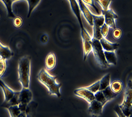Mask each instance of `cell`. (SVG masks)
I'll return each mask as SVG.
<instances>
[{
	"label": "cell",
	"instance_id": "cell-1",
	"mask_svg": "<svg viewBox=\"0 0 132 117\" xmlns=\"http://www.w3.org/2000/svg\"><path fill=\"white\" fill-rule=\"evenodd\" d=\"M37 78L39 81L47 88L50 95L56 96L58 98L61 97L62 84L57 82L56 76L51 75L47 70L43 68L39 72Z\"/></svg>",
	"mask_w": 132,
	"mask_h": 117
},
{
	"label": "cell",
	"instance_id": "cell-2",
	"mask_svg": "<svg viewBox=\"0 0 132 117\" xmlns=\"http://www.w3.org/2000/svg\"><path fill=\"white\" fill-rule=\"evenodd\" d=\"M31 59L29 56L22 57L18 63V80L23 88H29L30 85Z\"/></svg>",
	"mask_w": 132,
	"mask_h": 117
},
{
	"label": "cell",
	"instance_id": "cell-3",
	"mask_svg": "<svg viewBox=\"0 0 132 117\" xmlns=\"http://www.w3.org/2000/svg\"><path fill=\"white\" fill-rule=\"evenodd\" d=\"M0 86L3 90L5 96V100L2 106L6 108L10 106L19 104V91H15L11 89L0 77Z\"/></svg>",
	"mask_w": 132,
	"mask_h": 117
},
{
	"label": "cell",
	"instance_id": "cell-4",
	"mask_svg": "<svg viewBox=\"0 0 132 117\" xmlns=\"http://www.w3.org/2000/svg\"><path fill=\"white\" fill-rule=\"evenodd\" d=\"M33 95L30 89L23 88L19 91L18 106L22 112L21 117H27L28 106L32 99Z\"/></svg>",
	"mask_w": 132,
	"mask_h": 117
},
{
	"label": "cell",
	"instance_id": "cell-5",
	"mask_svg": "<svg viewBox=\"0 0 132 117\" xmlns=\"http://www.w3.org/2000/svg\"><path fill=\"white\" fill-rule=\"evenodd\" d=\"M132 82L129 81L126 89L122 103L119 105L126 117H131L132 111Z\"/></svg>",
	"mask_w": 132,
	"mask_h": 117
},
{
	"label": "cell",
	"instance_id": "cell-6",
	"mask_svg": "<svg viewBox=\"0 0 132 117\" xmlns=\"http://www.w3.org/2000/svg\"><path fill=\"white\" fill-rule=\"evenodd\" d=\"M93 50L94 58L97 63L103 68H106L109 65L106 60L104 55V50L101 46L100 41L92 38Z\"/></svg>",
	"mask_w": 132,
	"mask_h": 117
},
{
	"label": "cell",
	"instance_id": "cell-7",
	"mask_svg": "<svg viewBox=\"0 0 132 117\" xmlns=\"http://www.w3.org/2000/svg\"><path fill=\"white\" fill-rule=\"evenodd\" d=\"M81 34L83 42L84 61H85L93 50L92 38L84 28L81 29Z\"/></svg>",
	"mask_w": 132,
	"mask_h": 117
},
{
	"label": "cell",
	"instance_id": "cell-8",
	"mask_svg": "<svg viewBox=\"0 0 132 117\" xmlns=\"http://www.w3.org/2000/svg\"><path fill=\"white\" fill-rule=\"evenodd\" d=\"M93 36L92 38L100 40L102 38L100 33V28L101 26L105 23L104 16L102 14L99 16L93 14Z\"/></svg>",
	"mask_w": 132,
	"mask_h": 117
},
{
	"label": "cell",
	"instance_id": "cell-9",
	"mask_svg": "<svg viewBox=\"0 0 132 117\" xmlns=\"http://www.w3.org/2000/svg\"><path fill=\"white\" fill-rule=\"evenodd\" d=\"M102 14L103 15L105 23L110 28H114L116 27V20L118 18V15L113 10L109 9L106 11H103Z\"/></svg>",
	"mask_w": 132,
	"mask_h": 117
},
{
	"label": "cell",
	"instance_id": "cell-10",
	"mask_svg": "<svg viewBox=\"0 0 132 117\" xmlns=\"http://www.w3.org/2000/svg\"><path fill=\"white\" fill-rule=\"evenodd\" d=\"M104 106L103 104L94 99L90 103L88 111L92 116L98 117L102 114Z\"/></svg>",
	"mask_w": 132,
	"mask_h": 117
},
{
	"label": "cell",
	"instance_id": "cell-11",
	"mask_svg": "<svg viewBox=\"0 0 132 117\" xmlns=\"http://www.w3.org/2000/svg\"><path fill=\"white\" fill-rule=\"evenodd\" d=\"M74 93L76 96L84 99L89 103L95 99L94 94L86 89L85 87L76 89Z\"/></svg>",
	"mask_w": 132,
	"mask_h": 117
},
{
	"label": "cell",
	"instance_id": "cell-12",
	"mask_svg": "<svg viewBox=\"0 0 132 117\" xmlns=\"http://www.w3.org/2000/svg\"><path fill=\"white\" fill-rule=\"evenodd\" d=\"M78 4L79 5L81 12L82 13L85 19L88 22V23L93 27V14L90 12V10L88 7L87 5H85V3L82 0H76Z\"/></svg>",
	"mask_w": 132,
	"mask_h": 117
},
{
	"label": "cell",
	"instance_id": "cell-13",
	"mask_svg": "<svg viewBox=\"0 0 132 117\" xmlns=\"http://www.w3.org/2000/svg\"><path fill=\"white\" fill-rule=\"evenodd\" d=\"M68 1L70 4L71 10L73 11V13L75 15L76 18L77 19V20L79 23L81 29L84 28L83 25L82 20L81 19V11L79 9V6L78 4L77 1L76 0H68Z\"/></svg>",
	"mask_w": 132,
	"mask_h": 117
},
{
	"label": "cell",
	"instance_id": "cell-14",
	"mask_svg": "<svg viewBox=\"0 0 132 117\" xmlns=\"http://www.w3.org/2000/svg\"><path fill=\"white\" fill-rule=\"evenodd\" d=\"M99 41L104 51H116L118 49V43L111 42L106 38L102 37Z\"/></svg>",
	"mask_w": 132,
	"mask_h": 117
},
{
	"label": "cell",
	"instance_id": "cell-15",
	"mask_svg": "<svg viewBox=\"0 0 132 117\" xmlns=\"http://www.w3.org/2000/svg\"><path fill=\"white\" fill-rule=\"evenodd\" d=\"M56 56L53 52H50L47 55L45 59V66L47 70H52L56 65Z\"/></svg>",
	"mask_w": 132,
	"mask_h": 117
},
{
	"label": "cell",
	"instance_id": "cell-16",
	"mask_svg": "<svg viewBox=\"0 0 132 117\" xmlns=\"http://www.w3.org/2000/svg\"><path fill=\"white\" fill-rule=\"evenodd\" d=\"M13 55V53L10 47L4 45L0 42V57L7 60L12 57Z\"/></svg>",
	"mask_w": 132,
	"mask_h": 117
},
{
	"label": "cell",
	"instance_id": "cell-17",
	"mask_svg": "<svg viewBox=\"0 0 132 117\" xmlns=\"http://www.w3.org/2000/svg\"><path fill=\"white\" fill-rule=\"evenodd\" d=\"M104 52L106 60L109 65H117L118 58L115 51H104Z\"/></svg>",
	"mask_w": 132,
	"mask_h": 117
},
{
	"label": "cell",
	"instance_id": "cell-18",
	"mask_svg": "<svg viewBox=\"0 0 132 117\" xmlns=\"http://www.w3.org/2000/svg\"><path fill=\"white\" fill-rule=\"evenodd\" d=\"M110 87L113 92L118 95L122 91L123 84L121 81L116 80L110 83Z\"/></svg>",
	"mask_w": 132,
	"mask_h": 117
},
{
	"label": "cell",
	"instance_id": "cell-19",
	"mask_svg": "<svg viewBox=\"0 0 132 117\" xmlns=\"http://www.w3.org/2000/svg\"><path fill=\"white\" fill-rule=\"evenodd\" d=\"M5 5L6 10L7 12V16L11 18H14L16 16L12 10V5L13 4V0H0Z\"/></svg>",
	"mask_w": 132,
	"mask_h": 117
},
{
	"label": "cell",
	"instance_id": "cell-20",
	"mask_svg": "<svg viewBox=\"0 0 132 117\" xmlns=\"http://www.w3.org/2000/svg\"><path fill=\"white\" fill-rule=\"evenodd\" d=\"M110 79L111 75L110 74H107L103 76V77L99 80L100 82V88L99 90L102 91L105 89L110 84Z\"/></svg>",
	"mask_w": 132,
	"mask_h": 117
},
{
	"label": "cell",
	"instance_id": "cell-21",
	"mask_svg": "<svg viewBox=\"0 0 132 117\" xmlns=\"http://www.w3.org/2000/svg\"><path fill=\"white\" fill-rule=\"evenodd\" d=\"M41 0H27L28 5V13L27 17L29 18L33 11L37 7Z\"/></svg>",
	"mask_w": 132,
	"mask_h": 117
},
{
	"label": "cell",
	"instance_id": "cell-22",
	"mask_svg": "<svg viewBox=\"0 0 132 117\" xmlns=\"http://www.w3.org/2000/svg\"><path fill=\"white\" fill-rule=\"evenodd\" d=\"M10 113V116L12 117H21L22 112L19 108L18 105L10 106L6 108Z\"/></svg>",
	"mask_w": 132,
	"mask_h": 117
},
{
	"label": "cell",
	"instance_id": "cell-23",
	"mask_svg": "<svg viewBox=\"0 0 132 117\" xmlns=\"http://www.w3.org/2000/svg\"><path fill=\"white\" fill-rule=\"evenodd\" d=\"M102 91L103 94H104L105 98L107 100V102L111 100L113 98H117V97L118 95V94H116L113 92V91L110 88V86H109L108 87H107L105 89L103 90Z\"/></svg>",
	"mask_w": 132,
	"mask_h": 117
},
{
	"label": "cell",
	"instance_id": "cell-24",
	"mask_svg": "<svg viewBox=\"0 0 132 117\" xmlns=\"http://www.w3.org/2000/svg\"><path fill=\"white\" fill-rule=\"evenodd\" d=\"M94 95L95 99H96L97 101L99 102L100 103H102L104 105L107 103V101L105 98L104 94H103L102 91H98L97 92L94 93Z\"/></svg>",
	"mask_w": 132,
	"mask_h": 117
},
{
	"label": "cell",
	"instance_id": "cell-25",
	"mask_svg": "<svg viewBox=\"0 0 132 117\" xmlns=\"http://www.w3.org/2000/svg\"><path fill=\"white\" fill-rule=\"evenodd\" d=\"M6 59L0 57V77L4 75L7 69Z\"/></svg>",
	"mask_w": 132,
	"mask_h": 117
},
{
	"label": "cell",
	"instance_id": "cell-26",
	"mask_svg": "<svg viewBox=\"0 0 132 117\" xmlns=\"http://www.w3.org/2000/svg\"><path fill=\"white\" fill-rule=\"evenodd\" d=\"M97 2L102 8L103 11H106L109 9V6L113 0H94Z\"/></svg>",
	"mask_w": 132,
	"mask_h": 117
},
{
	"label": "cell",
	"instance_id": "cell-27",
	"mask_svg": "<svg viewBox=\"0 0 132 117\" xmlns=\"http://www.w3.org/2000/svg\"><path fill=\"white\" fill-rule=\"evenodd\" d=\"M86 89L89 90L91 92L94 94L99 90L100 88V82L99 80L95 82L94 83L89 86L88 87H85Z\"/></svg>",
	"mask_w": 132,
	"mask_h": 117
},
{
	"label": "cell",
	"instance_id": "cell-28",
	"mask_svg": "<svg viewBox=\"0 0 132 117\" xmlns=\"http://www.w3.org/2000/svg\"><path fill=\"white\" fill-rule=\"evenodd\" d=\"M23 19L20 16H16L14 17L13 21V24L15 28H20L23 25Z\"/></svg>",
	"mask_w": 132,
	"mask_h": 117
},
{
	"label": "cell",
	"instance_id": "cell-29",
	"mask_svg": "<svg viewBox=\"0 0 132 117\" xmlns=\"http://www.w3.org/2000/svg\"><path fill=\"white\" fill-rule=\"evenodd\" d=\"M109 27L107 25L104 23L100 28V33L102 37L106 38L108 34Z\"/></svg>",
	"mask_w": 132,
	"mask_h": 117
},
{
	"label": "cell",
	"instance_id": "cell-30",
	"mask_svg": "<svg viewBox=\"0 0 132 117\" xmlns=\"http://www.w3.org/2000/svg\"><path fill=\"white\" fill-rule=\"evenodd\" d=\"M122 30L120 28H116L113 29V37L116 39L118 40L122 36Z\"/></svg>",
	"mask_w": 132,
	"mask_h": 117
},
{
	"label": "cell",
	"instance_id": "cell-31",
	"mask_svg": "<svg viewBox=\"0 0 132 117\" xmlns=\"http://www.w3.org/2000/svg\"><path fill=\"white\" fill-rule=\"evenodd\" d=\"M83 2L86 5H88L89 6H91L92 7H93L95 11L97 12V13H99V10L98 8H97V7L95 6V4H94V0H82Z\"/></svg>",
	"mask_w": 132,
	"mask_h": 117
},
{
	"label": "cell",
	"instance_id": "cell-32",
	"mask_svg": "<svg viewBox=\"0 0 132 117\" xmlns=\"http://www.w3.org/2000/svg\"><path fill=\"white\" fill-rule=\"evenodd\" d=\"M114 111L117 113L118 117H126L125 115L123 114L122 111L120 109L119 105H117L115 106V107H114Z\"/></svg>",
	"mask_w": 132,
	"mask_h": 117
},
{
	"label": "cell",
	"instance_id": "cell-33",
	"mask_svg": "<svg viewBox=\"0 0 132 117\" xmlns=\"http://www.w3.org/2000/svg\"><path fill=\"white\" fill-rule=\"evenodd\" d=\"M48 38L47 36V35H44L42 36V37L41 38V41L44 44H45L48 41Z\"/></svg>",
	"mask_w": 132,
	"mask_h": 117
},
{
	"label": "cell",
	"instance_id": "cell-34",
	"mask_svg": "<svg viewBox=\"0 0 132 117\" xmlns=\"http://www.w3.org/2000/svg\"><path fill=\"white\" fill-rule=\"evenodd\" d=\"M20 1V0H13V3H14V2H17V1ZM25 1H27V0H25Z\"/></svg>",
	"mask_w": 132,
	"mask_h": 117
}]
</instances>
